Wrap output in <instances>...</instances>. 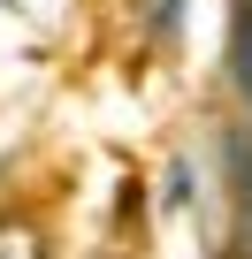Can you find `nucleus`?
<instances>
[{"instance_id":"nucleus-1","label":"nucleus","mask_w":252,"mask_h":259,"mask_svg":"<svg viewBox=\"0 0 252 259\" xmlns=\"http://www.w3.org/2000/svg\"><path fill=\"white\" fill-rule=\"evenodd\" d=\"M229 168H237V259H252V145L244 138L229 145Z\"/></svg>"},{"instance_id":"nucleus-2","label":"nucleus","mask_w":252,"mask_h":259,"mask_svg":"<svg viewBox=\"0 0 252 259\" xmlns=\"http://www.w3.org/2000/svg\"><path fill=\"white\" fill-rule=\"evenodd\" d=\"M229 76H237V92H244V107H252V0H237V31H229Z\"/></svg>"},{"instance_id":"nucleus-3","label":"nucleus","mask_w":252,"mask_h":259,"mask_svg":"<svg viewBox=\"0 0 252 259\" xmlns=\"http://www.w3.org/2000/svg\"><path fill=\"white\" fill-rule=\"evenodd\" d=\"M0 259H46V244H39V229H23V221H8V229H0Z\"/></svg>"},{"instance_id":"nucleus-4","label":"nucleus","mask_w":252,"mask_h":259,"mask_svg":"<svg viewBox=\"0 0 252 259\" xmlns=\"http://www.w3.org/2000/svg\"><path fill=\"white\" fill-rule=\"evenodd\" d=\"M176 16H184V0H153V38H168V31H176Z\"/></svg>"}]
</instances>
